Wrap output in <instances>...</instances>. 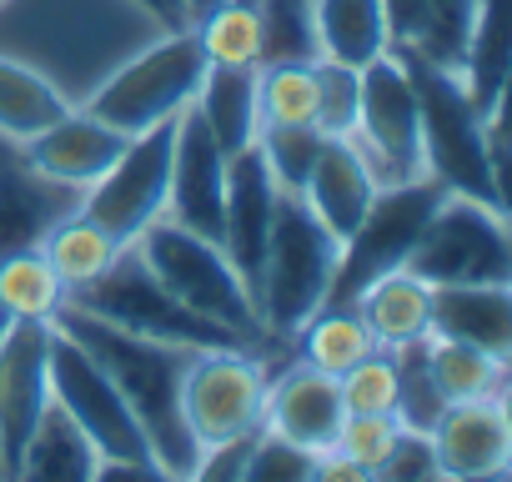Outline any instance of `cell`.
<instances>
[{"label":"cell","mask_w":512,"mask_h":482,"mask_svg":"<svg viewBox=\"0 0 512 482\" xmlns=\"http://www.w3.org/2000/svg\"><path fill=\"white\" fill-rule=\"evenodd\" d=\"M51 322L66 337H76L101 362V372L116 382L121 402L131 407L136 427L146 432V447H151L161 477H191L196 457H201V442L186 427L181 382H186L196 352L176 347V342H156V337L126 332V327H111V322H101L96 312H86L76 302H61L51 312Z\"/></svg>","instance_id":"1"},{"label":"cell","mask_w":512,"mask_h":482,"mask_svg":"<svg viewBox=\"0 0 512 482\" xmlns=\"http://www.w3.org/2000/svg\"><path fill=\"white\" fill-rule=\"evenodd\" d=\"M412 91H417V121H422V161L427 176H437L447 191L487 201L497 211H507V186L487 161V141H482V111L472 106L467 86L457 71L432 66L427 56H417L412 46H392Z\"/></svg>","instance_id":"2"},{"label":"cell","mask_w":512,"mask_h":482,"mask_svg":"<svg viewBox=\"0 0 512 482\" xmlns=\"http://www.w3.org/2000/svg\"><path fill=\"white\" fill-rule=\"evenodd\" d=\"M337 252H342V241L312 216V206L302 196H282L277 191V216H272V236H267V262H262V282H256L262 332L297 337L327 307Z\"/></svg>","instance_id":"3"},{"label":"cell","mask_w":512,"mask_h":482,"mask_svg":"<svg viewBox=\"0 0 512 482\" xmlns=\"http://www.w3.org/2000/svg\"><path fill=\"white\" fill-rule=\"evenodd\" d=\"M131 252L146 262V272L171 292L181 297L191 312L241 332L246 342L262 337V312H256V297L251 287L241 282V272L231 267V257L221 252V241L211 236H196L186 226H176L171 216H156L136 241Z\"/></svg>","instance_id":"4"},{"label":"cell","mask_w":512,"mask_h":482,"mask_svg":"<svg viewBox=\"0 0 512 482\" xmlns=\"http://www.w3.org/2000/svg\"><path fill=\"white\" fill-rule=\"evenodd\" d=\"M66 302L96 312V317L111 322V327H126V332H141V337H156V342H176V347H191V352L251 347L241 332H231V327H221V322L191 312L181 297H171V292L146 272V262H141L131 247H121L101 277L71 287Z\"/></svg>","instance_id":"5"},{"label":"cell","mask_w":512,"mask_h":482,"mask_svg":"<svg viewBox=\"0 0 512 482\" xmlns=\"http://www.w3.org/2000/svg\"><path fill=\"white\" fill-rule=\"evenodd\" d=\"M447 196V186L437 176H412V181H387L377 186L372 206L362 211V221L352 226V236L337 252V272L327 287V307H352L377 277L407 267V252L417 231L427 226V216L437 211V201Z\"/></svg>","instance_id":"6"},{"label":"cell","mask_w":512,"mask_h":482,"mask_svg":"<svg viewBox=\"0 0 512 482\" xmlns=\"http://www.w3.org/2000/svg\"><path fill=\"white\" fill-rule=\"evenodd\" d=\"M407 272L427 287H462V282H512V241L507 211L447 191L427 226L417 231Z\"/></svg>","instance_id":"7"},{"label":"cell","mask_w":512,"mask_h":482,"mask_svg":"<svg viewBox=\"0 0 512 482\" xmlns=\"http://www.w3.org/2000/svg\"><path fill=\"white\" fill-rule=\"evenodd\" d=\"M206 66L211 61H206L196 31H166L151 51H141L121 71H111V81L96 86L86 111L101 116L106 126L126 131V136L151 131L156 121H171L196 101Z\"/></svg>","instance_id":"8"},{"label":"cell","mask_w":512,"mask_h":482,"mask_svg":"<svg viewBox=\"0 0 512 482\" xmlns=\"http://www.w3.org/2000/svg\"><path fill=\"white\" fill-rule=\"evenodd\" d=\"M56 327V322H51ZM51 397L76 417V427L91 437V447L101 452V472H161L146 432L136 427L131 407L121 402L116 382L101 372V362L56 327L51 337Z\"/></svg>","instance_id":"9"},{"label":"cell","mask_w":512,"mask_h":482,"mask_svg":"<svg viewBox=\"0 0 512 482\" xmlns=\"http://www.w3.org/2000/svg\"><path fill=\"white\" fill-rule=\"evenodd\" d=\"M171 141H176V116L156 121L151 131H136L126 141V151L91 181L86 196V216L96 226H106L121 247L166 216V186H171Z\"/></svg>","instance_id":"10"},{"label":"cell","mask_w":512,"mask_h":482,"mask_svg":"<svg viewBox=\"0 0 512 482\" xmlns=\"http://www.w3.org/2000/svg\"><path fill=\"white\" fill-rule=\"evenodd\" d=\"M267 377L246 347H211L191 357V372L181 382V412L201 447L231 442L262 427Z\"/></svg>","instance_id":"11"},{"label":"cell","mask_w":512,"mask_h":482,"mask_svg":"<svg viewBox=\"0 0 512 482\" xmlns=\"http://www.w3.org/2000/svg\"><path fill=\"white\" fill-rule=\"evenodd\" d=\"M352 141L367 151V161L382 166L387 181H412L427 171L422 161V121H417V91L397 61V51L362 66V96H357V131Z\"/></svg>","instance_id":"12"},{"label":"cell","mask_w":512,"mask_h":482,"mask_svg":"<svg viewBox=\"0 0 512 482\" xmlns=\"http://www.w3.org/2000/svg\"><path fill=\"white\" fill-rule=\"evenodd\" d=\"M51 317H11L0 327V467L21 472L26 442L51 402Z\"/></svg>","instance_id":"13"},{"label":"cell","mask_w":512,"mask_h":482,"mask_svg":"<svg viewBox=\"0 0 512 482\" xmlns=\"http://www.w3.org/2000/svg\"><path fill=\"white\" fill-rule=\"evenodd\" d=\"M272 216H277V181L262 161V151L246 146L236 156H226V196H221V252L231 257V267L241 272V282L256 297L262 282V262H267V236H272Z\"/></svg>","instance_id":"14"},{"label":"cell","mask_w":512,"mask_h":482,"mask_svg":"<svg viewBox=\"0 0 512 482\" xmlns=\"http://www.w3.org/2000/svg\"><path fill=\"white\" fill-rule=\"evenodd\" d=\"M427 437H432L437 477H452V482L502 477L507 462H512V422H507L502 397L447 402Z\"/></svg>","instance_id":"15"},{"label":"cell","mask_w":512,"mask_h":482,"mask_svg":"<svg viewBox=\"0 0 512 482\" xmlns=\"http://www.w3.org/2000/svg\"><path fill=\"white\" fill-rule=\"evenodd\" d=\"M221 196H226V156L201 126V116L186 106L176 116V141H171L166 216L196 236L221 241Z\"/></svg>","instance_id":"16"},{"label":"cell","mask_w":512,"mask_h":482,"mask_svg":"<svg viewBox=\"0 0 512 482\" xmlns=\"http://www.w3.org/2000/svg\"><path fill=\"white\" fill-rule=\"evenodd\" d=\"M342 382L312 362H297L287 367L272 387H267V402H262V427L302 442L307 452H332L337 447V432H342Z\"/></svg>","instance_id":"17"},{"label":"cell","mask_w":512,"mask_h":482,"mask_svg":"<svg viewBox=\"0 0 512 482\" xmlns=\"http://www.w3.org/2000/svg\"><path fill=\"white\" fill-rule=\"evenodd\" d=\"M126 131L106 126L101 116H91L86 106L81 111H66L61 121H51L46 131H36L26 141V161L36 176L56 181V186H91L121 151H126Z\"/></svg>","instance_id":"18"},{"label":"cell","mask_w":512,"mask_h":482,"mask_svg":"<svg viewBox=\"0 0 512 482\" xmlns=\"http://www.w3.org/2000/svg\"><path fill=\"white\" fill-rule=\"evenodd\" d=\"M377 171L367 161V151L352 141V136H322V151L312 161V176L302 186V201L312 206V216L337 236L347 241L352 226L362 221V211L372 206L377 196Z\"/></svg>","instance_id":"19"},{"label":"cell","mask_w":512,"mask_h":482,"mask_svg":"<svg viewBox=\"0 0 512 482\" xmlns=\"http://www.w3.org/2000/svg\"><path fill=\"white\" fill-rule=\"evenodd\" d=\"M427 337H452L492 357H512V282H462L432 287Z\"/></svg>","instance_id":"20"},{"label":"cell","mask_w":512,"mask_h":482,"mask_svg":"<svg viewBox=\"0 0 512 482\" xmlns=\"http://www.w3.org/2000/svg\"><path fill=\"white\" fill-rule=\"evenodd\" d=\"M221 156H236L256 141V66H206L201 91L191 101Z\"/></svg>","instance_id":"21"},{"label":"cell","mask_w":512,"mask_h":482,"mask_svg":"<svg viewBox=\"0 0 512 482\" xmlns=\"http://www.w3.org/2000/svg\"><path fill=\"white\" fill-rule=\"evenodd\" d=\"M312 31H317V56L342 61L352 71L392 51L382 0H312Z\"/></svg>","instance_id":"22"},{"label":"cell","mask_w":512,"mask_h":482,"mask_svg":"<svg viewBox=\"0 0 512 482\" xmlns=\"http://www.w3.org/2000/svg\"><path fill=\"white\" fill-rule=\"evenodd\" d=\"M512 0H477V21L462 61V86L472 106L487 116L507 101V71H512Z\"/></svg>","instance_id":"23"},{"label":"cell","mask_w":512,"mask_h":482,"mask_svg":"<svg viewBox=\"0 0 512 482\" xmlns=\"http://www.w3.org/2000/svg\"><path fill=\"white\" fill-rule=\"evenodd\" d=\"M16 477H56V482H91V477H101V452L91 447V437L76 427V417L56 397L46 402Z\"/></svg>","instance_id":"24"},{"label":"cell","mask_w":512,"mask_h":482,"mask_svg":"<svg viewBox=\"0 0 512 482\" xmlns=\"http://www.w3.org/2000/svg\"><path fill=\"white\" fill-rule=\"evenodd\" d=\"M427 297H432V287L417 282L407 267H397V272L377 277L352 307L367 322V332L377 337V347H402V342L427 337Z\"/></svg>","instance_id":"25"},{"label":"cell","mask_w":512,"mask_h":482,"mask_svg":"<svg viewBox=\"0 0 512 482\" xmlns=\"http://www.w3.org/2000/svg\"><path fill=\"white\" fill-rule=\"evenodd\" d=\"M116 252H121V241L106 226H96L86 211L81 216H61V221H51L41 231V257L51 262V272L61 277L66 292L91 282V277H101Z\"/></svg>","instance_id":"26"},{"label":"cell","mask_w":512,"mask_h":482,"mask_svg":"<svg viewBox=\"0 0 512 482\" xmlns=\"http://www.w3.org/2000/svg\"><path fill=\"white\" fill-rule=\"evenodd\" d=\"M66 111H71V101L56 91V81H46L26 61L0 56V136L31 141L36 131H46L51 121H61Z\"/></svg>","instance_id":"27"},{"label":"cell","mask_w":512,"mask_h":482,"mask_svg":"<svg viewBox=\"0 0 512 482\" xmlns=\"http://www.w3.org/2000/svg\"><path fill=\"white\" fill-rule=\"evenodd\" d=\"M427 367L447 402L502 397V382H507V357H492V352L452 342V337H427Z\"/></svg>","instance_id":"28"},{"label":"cell","mask_w":512,"mask_h":482,"mask_svg":"<svg viewBox=\"0 0 512 482\" xmlns=\"http://www.w3.org/2000/svg\"><path fill=\"white\" fill-rule=\"evenodd\" d=\"M297 337H302V362H312L332 377H342L347 367H357L362 357L377 352V337L367 332L357 307H322Z\"/></svg>","instance_id":"29"},{"label":"cell","mask_w":512,"mask_h":482,"mask_svg":"<svg viewBox=\"0 0 512 482\" xmlns=\"http://www.w3.org/2000/svg\"><path fill=\"white\" fill-rule=\"evenodd\" d=\"M61 302H66V287L41 257V247L0 252V312L6 317H51Z\"/></svg>","instance_id":"30"},{"label":"cell","mask_w":512,"mask_h":482,"mask_svg":"<svg viewBox=\"0 0 512 482\" xmlns=\"http://www.w3.org/2000/svg\"><path fill=\"white\" fill-rule=\"evenodd\" d=\"M191 31L216 66H262V21L251 0H221L191 21Z\"/></svg>","instance_id":"31"},{"label":"cell","mask_w":512,"mask_h":482,"mask_svg":"<svg viewBox=\"0 0 512 482\" xmlns=\"http://www.w3.org/2000/svg\"><path fill=\"white\" fill-rule=\"evenodd\" d=\"M256 151H262L272 181L282 196H302L307 176H312V161L322 151V131L312 121H282V126H256Z\"/></svg>","instance_id":"32"},{"label":"cell","mask_w":512,"mask_h":482,"mask_svg":"<svg viewBox=\"0 0 512 482\" xmlns=\"http://www.w3.org/2000/svg\"><path fill=\"white\" fill-rule=\"evenodd\" d=\"M392 352V372H397V402H392V417L412 432H432V422L442 417L447 397L437 392L432 382V367H427V337L417 342H402V347H387Z\"/></svg>","instance_id":"33"},{"label":"cell","mask_w":512,"mask_h":482,"mask_svg":"<svg viewBox=\"0 0 512 482\" xmlns=\"http://www.w3.org/2000/svg\"><path fill=\"white\" fill-rule=\"evenodd\" d=\"M472 21H477V0H432L427 16H422V26H417V36H412V41H397V46H412V51L427 56L432 66L462 76L467 41H472Z\"/></svg>","instance_id":"34"},{"label":"cell","mask_w":512,"mask_h":482,"mask_svg":"<svg viewBox=\"0 0 512 482\" xmlns=\"http://www.w3.org/2000/svg\"><path fill=\"white\" fill-rule=\"evenodd\" d=\"M262 21V66L282 61H317L312 0H251Z\"/></svg>","instance_id":"35"},{"label":"cell","mask_w":512,"mask_h":482,"mask_svg":"<svg viewBox=\"0 0 512 482\" xmlns=\"http://www.w3.org/2000/svg\"><path fill=\"white\" fill-rule=\"evenodd\" d=\"M312 121V61L256 66V126Z\"/></svg>","instance_id":"36"},{"label":"cell","mask_w":512,"mask_h":482,"mask_svg":"<svg viewBox=\"0 0 512 482\" xmlns=\"http://www.w3.org/2000/svg\"><path fill=\"white\" fill-rule=\"evenodd\" d=\"M357 96H362V71L317 56L312 61V126L322 136H352L357 131Z\"/></svg>","instance_id":"37"},{"label":"cell","mask_w":512,"mask_h":482,"mask_svg":"<svg viewBox=\"0 0 512 482\" xmlns=\"http://www.w3.org/2000/svg\"><path fill=\"white\" fill-rule=\"evenodd\" d=\"M317 477V452H307L302 442L272 432V427H256L241 482H307Z\"/></svg>","instance_id":"38"},{"label":"cell","mask_w":512,"mask_h":482,"mask_svg":"<svg viewBox=\"0 0 512 482\" xmlns=\"http://www.w3.org/2000/svg\"><path fill=\"white\" fill-rule=\"evenodd\" d=\"M337 382H342V407L347 412H392V402H397V372H392L387 347H377L372 357L347 367Z\"/></svg>","instance_id":"39"},{"label":"cell","mask_w":512,"mask_h":482,"mask_svg":"<svg viewBox=\"0 0 512 482\" xmlns=\"http://www.w3.org/2000/svg\"><path fill=\"white\" fill-rule=\"evenodd\" d=\"M397 427H402V422H397L392 412H347L332 452H342L347 462H357L362 472H372V467L382 462V452L392 447Z\"/></svg>","instance_id":"40"},{"label":"cell","mask_w":512,"mask_h":482,"mask_svg":"<svg viewBox=\"0 0 512 482\" xmlns=\"http://www.w3.org/2000/svg\"><path fill=\"white\" fill-rule=\"evenodd\" d=\"M382 482H427L437 477V457H432V437L427 432H412V427H397L392 447L382 452V462L372 467Z\"/></svg>","instance_id":"41"},{"label":"cell","mask_w":512,"mask_h":482,"mask_svg":"<svg viewBox=\"0 0 512 482\" xmlns=\"http://www.w3.org/2000/svg\"><path fill=\"white\" fill-rule=\"evenodd\" d=\"M427 6H432V0H382V16H387V36H392V46L417 36Z\"/></svg>","instance_id":"42"},{"label":"cell","mask_w":512,"mask_h":482,"mask_svg":"<svg viewBox=\"0 0 512 482\" xmlns=\"http://www.w3.org/2000/svg\"><path fill=\"white\" fill-rule=\"evenodd\" d=\"M136 6H141L161 31H191V11H186V0H136Z\"/></svg>","instance_id":"43"},{"label":"cell","mask_w":512,"mask_h":482,"mask_svg":"<svg viewBox=\"0 0 512 482\" xmlns=\"http://www.w3.org/2000/svg\"><path fill=\"white\" fill-rule=\"evenodd\" d=\"M211 6H221V0H186V11H191V21H196V16H206Z\"/></svg>","instance_id":"44"},{"label":"cell","mask_w":512,"mask_h":482,"mask_svg":"<svg viewBox=\"0 0 512 482\" xmlns=\"http://www.w3.org/2000/svg\"><path fill=\"white\" fill-rule=\"evenodd\" d=\"M0 477H6V467H0Z\"/></svg>","instance_id":"45"},{"label":"cell","mask_w":512,"mask_h":482,"mask_svg":"<svg viewBox=\"0 0 512 482\" xmlns=\"http://www.w3.org/2000/svg\"><path fill=\"white\" fill-rule=\"evenodd\" d=\"M0 6H6V0H0Z\"/></svg>","instance_id":"46"}]
</instances>
